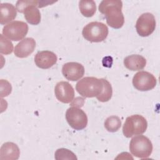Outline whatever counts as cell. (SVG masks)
Segmentation results:
<instances>
[{
	"label": "cell",
	"instance_id": "8fae6325",
	"mask_svg": "<svg viewBox=\"0 0 160 160\" xmlns=\"http://www.w3.org/2000/svg\"><path fill=\"white\" fill-rule=\"evenodd\" d=\"M62 73L68 80L76 81L80 79L84 76V68L80 63L69 62L62 66Z\"/></svg>",
	"mask_w": 160,
	"mask_h": 160
},
{
	"label": "cell",
	"instance_id": "3957f363",
	"mask_svg": "<svg viewBox=\"0 0 160 160\" xmlns=\"http://www.w3.org/2000/svg\"><path fill=\"white\" fill-rule=\"evenodd\" d=\"M148 128V122L145 118L134 114L126 118L122 127V132L125 137L129 138L134 135H141L145 132Z\"/></svg>",
	"mask_w": 160,
	"mask_h": 160
},
{
	"label": "cell",
	"instance_id": "e0dca14e",
	"mask_svg": "<svg viewBox=\"0 0 160 160\" xmlns=\"http://www.w3.org/2000/svg\"><path fill=\"white\" fill-rule=\"evenodd\" d=\"M17 15L16 8L10 3H1L0 6V23L3 25L14 20Z\"/></svg>",
	"mask_w": 160,
	"mask_h": 160
},
{
	"label": "cell",
	"instance_id": "ac0fdd59",
	"mask_svg": "<svg viewBox=\"0 0 160 160\" xmlns=\"http://www.w3.org/2000/svg\"><path fill=\"white\" fill-rule=\"evenodd\" d=\"M79 8L81 13L86 18L92 17L96 12V3L92 0H82L79 2Z\"/></svg>",
	"mask_w": 160,
	"mask_h": 160
},
{
	"label": "cell",
	"instance_id": "44dd1931",
	"mask_svg": "<svg viewBox=\"0 0 160 160\" xmlns=\"http://www.w3.org/2000/svg\"><path fill=\"white\" fill-rule=\"evenodd\" d=\"M54 158L56 160L60 159H72L76 160V155L70 150L65 148H60L56 150L54 154Z\"/></svg>",
	"mask_w": 160,
	"mask_h": 160
},
{
	"label": "cell",
	"instance_id": "52a82bcc",
	"mask_svg": "<svg viewBox=\"0 0 160 160\" xmlns=\"http://www.w3.org/2000/svg\"><path fill=\"white\" fill-rule=\"evenodd\" d=\"M66 119L69 126L75 130L83 129L88 124L86 114L76 106H72L67 109Z\"/></svg>",
	"mask_w": 160,
	"mask_h": 160
},
{
	"label": "cell",
	"instance_id": "5b68a950",
	"mask_svg": "<svg viewBox=\"0 0 160 160\" xmlns=\"http://www.w3.org/2000/svg\"><path fill=\"white\" fill-rule=\"evenodd\" d=\"M152 144L148 138L143 135L133 137L129 143L131 154L138 158H147L152 152Z\"/></svg>",
	"mask_w": 160,
	"mask_h": 160
},
{
	"label": "cell",
	"instance_id": "7a4b0ae2",
	"mask_svg": "<svg viewBox=\"0 0 160 160\" xmlns=\"http://www.w3.org/2000/svg\"><path fill=\"white\" fill-rule=\"evenodd\" d=\"M76 89L84 98H97L103 90L102 78L85 77L76 83Z\"/></svg>",
	"mask_w": 160,
	"mask_h": 160
},
{
	"label": "cell",
	"instance_id": "9c48e42d",
	"mask_svg": "<svg viewBox=\"0 0 160 160\" xmlns=\"http://www.w3.org/2000/svg\"><path fill=\"white\" fill-rule=\"evenodd\" d=\"M156 28V19L154 15L150 12L142 14L136 23V29L138 34L142 37L151 35Z\"/></svg>",
	"mask_w": 160,
	"mask_h": 160
},
{
	"label": "cell",
	"instance_id": "ffe728a7",
	"mask_svg": "<svg viewBox=\"0 0 160 160\" xmlns=\"http://www.w3.org/2000/svg\"><path fill=\"white\" fill-rule=\"evenodd\" d=\"M102 81L103 82V90L101 94L96 98L99 101L104 102L108 101L111 98L112 95V89L111 84L108 80L102 78Z\"/></svg>",
	"mask_w": 160,
	"mask_h": 160
},
{
	"label": "cell",
	"instance_id": "8992f818",
	"mask_svg": "<svg viewBox=\"0 0 160 160\" xmlns=\"http://www.w3.org/2000/svg\"><path fill=\"white\" fill-rule=\"evenodd\" d=\"M2 34L9 39L18 41L22 39L28 32V25L20 21H14L5 25L2 28Z\"/></svg>",
	"mask_w": 160,
	"mask_h": 160
},
{
	"label": "cell",
	"instance_id": "7c38bea8",
	"mask_svg": "<svg viewBox=\"0 0 160 160\" xmlns=\"http://www.w3.org/2000/svg\"><path fill=\"white\" fill-rule=\"evenodd\" d=\"M58 60L55 53L50 51H41L36 53L34 56L36 65L41 69H49L54 65Z\"/></svg>",
	"mask_w": 160,
	"mask_h": 160
},
{
	"label": "cell",
	"instance_id": "9a60e30c",
	"mask_svg": "<svg viewBox=\"0 0 160 160\" xmlns=\"http://www.w3.org/2000/svg\"><path fill=\"white\" fill-rule=\"evenodd\" d=\"M20 155V150L14 142H7L4 143L0 151V159L2 160H16Z\"/></svg>",
	"mask_w": 160,
	"mask_h": 160
},
{
	"label": "cell",
	"instance_id": "30bf717a",
	"mask_svg": "<svg viewBox=\"0 0 160 160\" xmlns=\"http://www.w3.org/2000/svg\"><path fill=\"white\" fill-rule=\"evenodd\" d=\"M54 94L58 101L67 104L72 101L74 97V90L68 82L60 81L55 86Z\"/></svg>",
	"mask_w": 160,
	"mask_h": 160
},
{
	"label": "cell",
	"instance_id": "7402d4cb",
	"mask_svg": "<svg viewBox=\"0 0 160 160\" xmlns=\"http://www.w3.org/2000/svg\"><path fill=\"white\" fill-rule=\"evenodd\" d=\"M1 48L0 52L3 54H9L13 51V44L11 41L8 39L3 34H1Z\"/></svg>",
	"mask_w": 160,
	"mask_h": 160
},
{
	"label": "cell",
	"instance_id": "277c9868",
	"mask_svg": "<svg viewBox=\"0 0 160 160\" xmlns=\"http://www.w3.org/2000/svg\"><path fill=\"white\" fill-rule=\"evenodd\" d=\"M108 28L101 22H91L86 25L82 31L85 39L92 42H99L105 40L108 35Z\"/></svg>",
	"mask_w": 160,
	"mask_h": 160
},
{
	"label": "cell",
	"instance_id": "6da1fadb",
	"mask_svg": "<svg viewBox=\"0 0 160 160\" xmlns=\"http://www.w3.org/2000/svg\"><path fill=\"white\" fill-rule=\"evenodd\" d=\"M122 2L119 0H105L101 2L99 11L104 14L107 24L114 29L121 28L124 22L122 12Z\"/></svg>",
	"mask_w": 160,
	"mask_h": 160
},
{
	"label": "cell",
	"instance_id": "ba28073f",
	"mask_svg": "<svg viewBox=\"0 0 160 160\" xmlns=\"http://www.w3.org/2000/svg\"><path fill=\"white\" fill-rule=\"evenodd\" d=\"M132 85L138 91H147L152 89L156 85V79L149 72L141 71L134 74L132 78Z\"/></svg>",
	"mask_w": 160,
	"mask_h": 160
},
{
	"label": "cell",
	"instance_id": "4fadbf2b",
	"mask_svg": "<svg viewBox=\"0 0 160 160\" xmlns=\"http://www.w3.org/2000/svg\"><path fill=\"white\" fill-rule=\"evenodd\" d=\"M36 48V41L32 38H26L21 40L15 46L14 52L16 56L24 58L33 52Z\"/></svg>",
	"mask_w": 160,
	"mask_h": 160
},
{
	"label": "cell",
	"instance_id": "5bb4252c",
	"mask_svg": "<svg viewBox=\"0 0 160 160\" xmlns=\"http://www.w3.org/2000/svg\"><path fill=\"white\" fill-rule=\"evenodd\" d=\"M39 3L37 1H31L30 4L23 10L26 20L32 25H38L41 21V13L37 8H40Z\"/></svg>",
	"mask_w": 160,
	"mask_h": 160
},
{
	"label": "cell",
	"instance_id": "d6986e66",
	"mask_svg": "<svg viewBox=\"0 0 160 160\" xmlns=\"http://www.w3.org/2000/svg\"><path fill=\"white\" fill-rule=\"evenodd\" d=\"M121 126V121L116 116H111L106 118L104 121V127L109 132H114L118 131Z\"/></svg>",
	"mask_w": 160,
	"mask_h": 160
},
{
	"label": "cell",
	"instance_id": "2e32d148",
	"mask_svg": "<svg viewBox=\"0 0 160 160\" xmlns=\"http://www.w3.org/2000/svg\"><path fill=\"white\" fill-rule=\"evenodd\" d=\"M124 64L127 69L131 71H139L144 68L146 60L141 55L132 54L124 58Z\"/></svg>",
	"mask_w": 160,
	"mask_h": 160
}]
</instances>
